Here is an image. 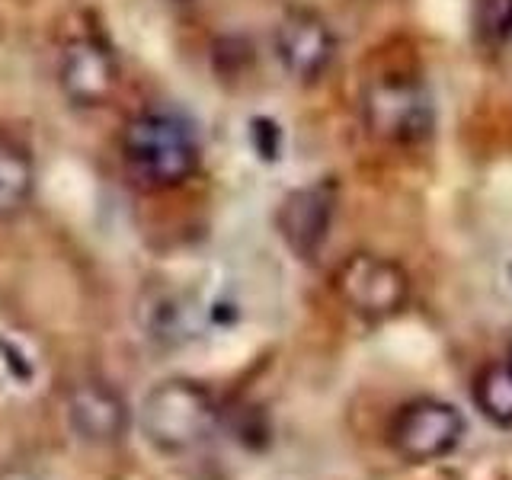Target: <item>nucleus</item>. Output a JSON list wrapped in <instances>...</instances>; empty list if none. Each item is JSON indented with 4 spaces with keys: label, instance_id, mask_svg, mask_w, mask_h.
Instances as JSON below:
<instances>
[{
    "label": "nucleus",
    "instance_id": "obj_7",
    "mask_svg": "<svg viewBox=\"0 0 512 480\" xmlns=\"http://www.w3.org/2000/svg\"><path fill=\"white\" fill-rule=\"evenodd\" d=\"M336 202H340V192H336L330 180L308 183L288 192L276 215L279 234L288 244V250L298 253L301 260L317 256L320 247H324V240L330 237Z\"/></svg>",
    "mask_w": 512,
    "mask_h": 480
},
{
    "label": "nucleus",
    "instance_id": "obj_13",
    "mask_svg": "<svg viewBox=\"0 0 512 480\" xmlns=\"http://www.w3.org/2000/svg\"><path fill=\"white\" fill-rule=\"evenodd\" d=\"M253 144H256V151H260V157L272 160L279 154V144H282L279 125L269 119H253Z\"/></svg>",
    "mask_w": 512,
    "mask_h": 480
},
{
    "label": "nucleus",
    "instance_id": "obj_5",
    "mask_svg": "<svg viewBox=\"0 0 512 480\" xmlns=\"http://www.w3.org/2000/svg\"><path fill=\"white\" fill-rule=\"evenodd\" d=\"M464 439V416L455 404L436 397L410 400L397 410L391 423V445L394 452L413 461L429 464L452 455Z\"/></svg>",
    "mask_w": 512,
    "mask_h": 480
},
{
    "label": "nucleus",
    "instance_id": "obj_8",
    "mask_svg": "<svg viewBox=\"0 0 512 480\" xmlns=\"http://www.w3.org/2000/svg\"><path fill=\"white\" fill-rule=\"evenodd\" d=\"M276 55L285 74L298 80H317L336 55L333 29L311 10H292L276 29Z\"/></svg>",
    "mask_w": 512,
    "mask_h": 480
},
{
    "label": "nucleus",
    "instance_id": "obj_15",
    "mask_svg": "<svg viewBox=\"0 0 512 480\" xmlns=\"http://www.w3.org/2000/svg\"><path fill=\"white\" fill-rule=\"evenodd\" d=\"M509 368H512V352H509Z\"/></svg>",
    "mask_w": 512,
    "mask_h": 480
},
{
    "label": "nucleus",
    "instance_id": "obj_16",
    "mask_svg": "<svg viewBox=\"0 0 512 480\" xmlns=\"http://www.w3.org/2000/svg\"><path fill=\"white\" fill-rule=\"evenodd\" d=\"M509 272H512V266H509Z\"/></svg>",
    "mask_w": 512,
    "mask_h": 480
},
{
    "label": "nucleus",
    "instance_id": "obj_4",
    "mask_svg": "<svg viewBox=\"0 0 512 480\" xmlns=\"http://www.w3.org/2000/svg\"><path fill=\"white\" fill-rule=\"evenodd\" d=\"M365 128L384 144H413L432 128L429 93L410 77L372 80L362 93Z\"/></svg>",
    "mask_w": 512,
    "mask_h": 480
},
{
    "label": "nucleus",
    "instance_id": "obj_12",
    "mask_svg": "<svg viewBox=\"0 0 512 480\" xmlns=\"http://www.w3.org/2000/svg\"><path fill=\"white\" fill-rule=\"evenodd\" d=\"M477 32L490 45L512 36V0H477Z\"/></svg>",
    "mask_w": 512,
    "mask_h": 480
},
{
    "label": "nucleus",
    "instance_id": "obj_10",
    "mask_svg": "<svg viewBox=\"0 0 512 480\" xmlns=\"http://www.w3.org/2000/svg\"><path fill=\"white\" fill-rule=\"evenodd\" d=\"M32 183H36V167L20 141L0 132V218L23 208Z\"/></svg>",
    "mask_w": 512,
    "mask_h": 480
},
{
    "label": "nucleus",
    "instance_id": "obj_9",
    "mask_svg": "<svg viewBox=\"0 0 512 480\" xmlns=\"http://www.w3.org/2000/svg\"><path fill=\"white\" fill-rule=\"evenodd\" d=\"M68 420L74 432L87 442H116L125 423H128V410L122 404V397L109 388V384L90 381L80 384L68 400Z\"/></svg>",
    "mask_w": 512,
    "mask_h": 480
},
{
    "label": "nucleus",
    "instance_id": "obj_1",
    "mask_svg": "<svg viewBox=\"0 0 512 480\" xmlns=\"http://www.w3.org/2000/svg\"><path fill=\"white\" fill-rule=\"evenodd\" d=\"M128 173L148 189L186 183L199 167V138L192 125L173 112H141L122 132Z\"/></svg>",
    "mask_w": 512,
    "mask_h": 480
},
{
    "label": "nucleus",
    "instance_id": "obj_3",
    "mask_svg": "<svg viewBox=\"0 0 512 480\" xmlns=\"http://www.w3.org/2000/svg\"><path fill=\"white\" fill-rule=\"evenodd\" d=\"M410 272L391 256L352 253L333 272V292L362 320H388L410 301Z\"/></svg>",
    "mask_w": 512,
    "mask_h": 480
},
{
    "label": "nucleus",
    "instance_id": "obj_6",
    "mask_svg": "<svg viewBox=\"0 0 512 480\" xmlns=\"http://www.w3.org/2000/svg\"><path fill=\"white\" fill-rule=\"evenodd\" d=\"M58 87L74 106H103L119 90V61L112 48L93 36L64 45L58 61Z\"/></svg>",
    "mask_w": 512,
    "mask_h": 480
},
{
    "label": "nucleus",
    "instance_id": "obj_11",
    "mask_svg": "<svg viewBox=\"0 0 512 480\" xmlns=\"http://www.w3.org/2000/svg\"><path fill=\"white\" fill-rule=\"evenodd\" d=\"M474 404L496 426H512V368L490 365L474 381Z\"/></svg>",
    "mask_w": 512,
    "mask_h": 480
},
{
    "label": "nucleus",
    "instance_id": "obj_2",
    "mask_svg": "<svg viewBox=\"0 0 512 480\" xmlns=\"http://www.w3.org/2000/svg\"><path fill=\"white\" fill-rule=\"evenodd\" d=\"M218 423V404L199 381L170 378L144 394L138 426L157 452L180 455L212 436Z\"/></svg>",
    "mask_w": 512,
    "mask_h": 480
},
{
    "label": "nucleus",
    "instance_id": "obj_14",
    "mask_svg": "<svg viewBox=\"0 0 512 480\" xmlns=\"http://www.w3.org/2000/svg\"><path fill=\"white\" fill-rule=\"evenodd\" d=\"M0 356H4V365L7 368H16V378H20V381H29L32 378V365L29 362H23V352L20 349H16L13 343H0Z\"/></svg>",
    "mask_w": 512,
    "mask_h": 480
}]
</instances>
